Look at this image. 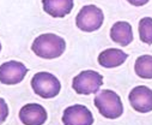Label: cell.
<instances>
[{
  "mask_svg": "<svg viewBox=\"0 0 152 125\" xmlns=\"http://www.w3.org/2000/svg\"><path fill=\"white\" fill-rule=\"evenodd\" d=\"M32 52L43 59H55L62 55L66 50L65 40L55 34L47 33L37 36L31 46Z\"/></svg>",
  "mask_w": 152,
  "mask_h": 125,
  "instance_id": "cell-1",
  "label": "cell"
},
{
  "mask_svg": "<svg viewBox=\"0 0 152 125\" xmlns=\"http://www.w3.org/2000/svg\"><path fill=\"white\" fill-rule=\"evenodd\" d=\"M95 106L98 112L108 119H116L124 113V105L120 96L113 90L104 89L95 96Z\"/></svg>",
  "mask_w": 152,
  "mask_h": 125,
  "instance_id": "cell-2",
  "label": "cell"
},
{
  "mask_svg": "<svg viewBox=\"0 0 152 125\" xmlns=\"http://www.w3.org/2000/svg\"><path fill=\"white\" fill-rule=\"evenodd\" d=\"M31 87L36 95L43 99L55 98L61 89L60 81L49 72H37L31 79Z\"/></svg>",
  "mask_w": 152,
  "mask_h": 125,
  "instance_id": "cell-3",
  "label": "cell"
},
{
  "mask_svg": "<svg viewBox=\"0 0 152 125\" xmlns=\"http://www.w3.org/2000/svg\"><path fill=\"white\" fill-rule=\"evenodd\" d=\"M102 84H103V77L101 73L94 70H85L73 78L72 88L77 94L90 95L97 93L102 87Z\"/></svg>",
  "mask_w": 152,
  "mask_h": 125,
  "instance_id": "cell-4",
  "label": "cell"
},
{
  "mask_svg": "<svg viewBox=\"0 0 152 125\" xmlns=\"http://www.w3.org/2000/svg\"><path fill=\"white\" fill-rule=\"evenodd\" d=\"M104 21L103 11L95 5H86L82 7L79 13L75 17L77 27L86 33H92L98 30Z\"/></svg>",
  "mask_w": 152,
  "mask_h": 125,
  "instance_id": "cell-5",
  "label": "cell"
},
{
  "mask_svg": "<svg viewBox=\"0 0 152 125\" xmlns=\"http://www.w3.org/2000/svg\"><path fill=\"white\" fill-rule=\"evenodd\" d=\"M28 67L20 61L10 60L0 65V82L6 86L18 84L24 79Z\"/></svg>",
  "mask_w": 152,
  "mask_h": 125,
  "instance_id": "cell-6",
  "label": "cell"
},
{
  "mask_svg": "<svg viewBox=\"0 0 152 125\" xmlns=\"http://www.w3.org/2000/svg\"><path fill=\"white\" fill-rule=\"evenodd\" d=\"M64 125H92L94 115L91 111L83 105H73L64 111Z\"/></svg>",
  "mask_w": 152,
  "mask_h": 125,
  "instance_id": "cell-7",
  "label": "cell"
},
{
  "mask_svg": "<svg viewBox=\"0 0 152 125\" xmlns=\"http://www.w3.org/2000/svg\"><path fill=\"white\" fill-rule=\"evenodd\" d=\"M129 104L139 113H147L152 111V89L145 86L135 87L131 90L128 96Z\"/></svg>",
  "mask_w": 152,
  "mask_h": 125,
  "instance_id": "cell-8",
  "label": "cell"
},
{
  "mask_svg": "<svg viewBox=\"0 0 152 125\" xmlns=\"http://www.w3.org/2000/svg\"><path fill=\"white\" fill-rule=\"evenodd\" d=\"M47 117V111L39 104H28L19 111V119L24 125H43Z\"/></svg>",
  "mask_w": 152,
  "mask_h": 125,
  "instance_id": "cell-9",
  "label": "cell"
},
{
  "mask_svg": "<svg viewBox=\"0 0 152 125\" xmlns=\"http://www.w3.org/2000/svg\"><path fill=\"white\" fill-rule=\"evenodd\" d=\"M43 10L54 18H64L71 13L73 9V0H42Z\"/></svg>",
  "mask_w": 152,
  "mask_h": 125,
  "instance_id": "cell-10",
  "label": "cell"
},
{
  "mask_svg": "<svg viewBox=\"0 0 152 125\" xmlns=\"http://www.w3.org/2000/svg\"><path fill=\"white\" fill-rule=\"evenodd\" d=\"M110 38L122 47L128 46L133 41V30L127 22H116L110 29Z\"/></svg>",
  "mask_w": 152,
  "mask_h": 125,
  "instance_id": "cell-11",
  "label": "cell"
},
{
  "mask_svg": "<svg viewBox=\"0 0 152 125\" xmlns=\"http://www.w3.org/2000/svg\"><path fill=\"white\" fill-rule=\"evenodd\" d=\"M127 58H128V54L121 50L108 48V50L101 52V54L98 55V64L107 69L118 67V66L122 65Z\"/></svg>",
  "mask_w": 152,
  "mask_h": 125,
  "instance_id": "cell-12",
  "label": "cell"
},
{
  "mask_svg": "<svg viewBox=\"0 0 152 125\" xmlns=\"http://www.w3.org/2000/svg\"><path fill=\"white\" fill-rule=\"evenodd\" d=\"M135 73L145 79H151L152 78V55H140L135 60L134 65Z\"/></svg>",
  "mask_w": 152,
  "mask_h": 125,
  "instance_id": "cell-13",
  "label": "cell"
},
{
  "mask_svg": "<svg viewBox=\"0 0 152 125\" xmlns=\"http://www.w3.org/2000/svg\"><path fill=\"white\" fill-rule=\"evenodd\" d=\"M139 37L144 44L152 45V18L144 17L139 21Z\"/></svg>",
  "mask_w": 152,
  "mask_h": 125,
  "instance_id": "cell-14",
  "label": "cell"
},
{
  "mask_svg": "<svg viewBox=\"0 0 152 125\" xmlns=\"http://www.w3.org/2000/svg\"><path fill=\"white\" fill-rule=\"evenodd\" d=\"M9 115V106L4 99L0 98V124H3Z\"/></svg>",
  "mask_w": 152,
  "mask_h": 125,
  "instance_id": "cell-15",
  "label": "cell"
},
{
  "mask_svg": "<svg viewBox=\"0 0 152 125\" xmlns=\"http://www.w3.org/2000/svg\"><path fill=\"white\" fill-rule=\"evenodd\" d=\"M127 1L133 6H144L148 3V0H127Z\"/></svg>",
  "mask_w": 152,
  "mask_h": 125,
  "instance_id": "cell-16",
  "label": "cell"
},
{
  "mask_svg": "<svg viewBox=\"0 0 152 125\" xmlns=\"http://www.w3.org/2000/svg\"><path fill=\"white\" fill-rule=\"evenodd\" d=\"M0 51H1V44H0Z\"/></svg>",
  "mask_w": 152,
  "mask_h": 125,
  "instance_id": "cell-17",
  "label": "cell"
}]
</instances>
